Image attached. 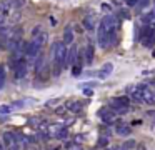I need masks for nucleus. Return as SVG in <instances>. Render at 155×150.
Listing matches in <instances>:
<instances>
[{
	"label": "nucleus",
	"mask_w": 155,
	"mask_h": 150,
	"mask_svg": "<svg viewBox=\"0 0 155 150\" xmlns=\"http://www.w3.org/2000/svg\"><path fill=\"white\" fill-rule=\"evenodd\" d=\"M54 57V75H60L62 68L67 67V45L64 42H55L52 47Z\"/></svg>",
	"instance_id": "f257e3e1"
},
{
	"label": "nucleus",
	"mask_w": 155,
	"mask_h": 150,
	"mask_svg": "<svg viewBox=\"0 0 155 150\" xmlns=\"http://www.w3.org/2000/svg\"><path fill=\"white\" fill-rule=\"evenodd\" d=\"M140 42L143 43L145 47H150L155 43V25H148L143 28V32H142L140 35Z\"/></svg>",
	"instance_id": "f03ea898"
},
{
	"label": "nucleus",
	"mask_w": 155,
	"mask_h": 150,
	"mask_svg": "<svg viewBox=\"0 0 155 150\" xmlns=\"http://www.w3.org/2000/svg\"><path fill=\"white\" fill-rule=\"evenodd\" d=\"M14 75L15 78H24L27 75V58L22 57V58H17L14 63Z\"/></svg>",
	"instance_id": "7ed1b4c3"
},
{
	"label": "nucleus",
	"mask_w": 155,
	"mask_h": 150,
	"mask_svg": "<svg viewBox=\"0 0 155 150\" xmlns=\"http://www.w3.org/2000/svg\"><path fill=\"white\" fill-rule=\"evenodd\" d=\"M40 50H42V47L37 45L34 40L30 43H27V50H25V58H27V62H34L40 55Z\"/></svg>",
	"instance_id": "20e7f679"
},
{
	"label": "nucleus",
	"mask_w": 155,
	"mask_h": 150,
	"mask_svg": "<svg viewBox=\"0 0 155 150\" xmlns=\"http://www.w3.org/2000/svg\"><path fill=\"white\" fill-rule=\"evenodd\" d=\"M100 27H104L108 33H112V32H115V28L118 27V20L115 18L114 15H105L100 22Z\"/></svg>",
	"instance_id": "39448f33"
},
{
	"label": "nucleus",
	"mask_w": 155,
	"mask_h": 150,
	"mask_svg": "<svg viewBox=\"0 0 155 150\" xmlns=\"http://www.w3.org/2000/svg\"><path fill=\"white\" fill-rule=\"evenodd\" d=\"M97 38H98V45L102 48H107V47L112 45V38H110V33L104 28V27H98V33H97Z\"/></svg>",
	"instance_id": "423d86ee"
},
{
	"label": "nucleus",
	"mask_w": 155,
	"mask_h": 150,
	"mask_svg": "<svg viewBox=\"0 0 155 150\" xmlns=\"http://www.w3.org/2000/svg\"><path fill=\"white\" fill-rule=\"evenodd\" d=\"M2 142H4V145H7V147L18 145V143H17V135L12 133V132H5L4 135H2Z\"/></svg>",
	"instance_id": "0eeeda50"
},
{
	"label": "nucleus",
	"mask_w": 155,
	"mask_h": 150,
	"mask_svg": "<svg viewBox=\"0 0 155 150\" xmlns=\"http://www.w3.org/2000/svg\"><path fill=\"white\" fill-rule=\"evenodd\" d=\"M98 115H100V118L104 120L105 123H110L112 120L115 118V113H114V112H110L108 108H102L100 112H98Z\"/></svg>",
	"instance_id": "6e6552de"
},
{
	"label": "nucleus",
	"mask_w": 155,
	"mask_h": 150,
	"mask_svg": "<svg viewBox=\"0 0 155 150\" xmlns=\"http://www.w3.org/2000/svg\"><path fill=\"white\" fill-rule=\"evenodd\" d=\"M77 55H78L77 47L72 45V48H70V50H67V65H74L75 60H77Z\"/></svg>",
	"instance_id": "1a4fd4ad"
},
{
	"label": "nucleus",
	"mask_w": 155,
	"mask_h": 150,
	"mask_svg": "<svg viewBox=\"0 0 155 150\" xmlns=\"http://www.w3.org/2000/svg\"><path fill=\"white\" fill-rule=\"evenodd\" d=\"M142 93H143V102H147V103H155V92H153V90L143 87Z\"/></svg>",
	"instance_id": "9d476101"
},
{
	"label": "nucleus",
	"mask_w": 155,
	"mask_h": 150,
	"mask_svg": "<svg viewBox=\"0 0 155 150\" xmlns=\"http://www.w3.org/2000/svg\"><path fill=\"white\" fill-rule=\"evenodd\" d=\"M62 42L65 43V45H68V43H74V30H72V27H65L64 30V40Z\"/></svg>",
	"instance_id": "9b49d317"
},
{
	"label": "nucleus",
	"mask_w": 155,
	"mask_h": 150,
	"mask_svg": "<svg viewBox=\"0 0 155 150\" xmlns=\"http://www.w3.org/2000/svg\"><path fill=\"white\" fill-rule=\"evenodd\" d=\"M12 10H14V7H12L10 2H2L0 3V15L2 17H8L12 13Z\"/></svg>",
	"instance_id": "f8f14e48"
},
{
	"label": "nucleus",
	"mask_w": 155,
	"mask_h": 150,
	"mask_svg": "<svg viewBox=\"0 0 155 150\" xmlns=\"http://www.w3.org/2000/svg\"><path fill=\"white\" fill-rule=\"evenodd\" d=\"M85 62H87L88 65L94 62V45H92V43H88V45L85 47Z\"/></svg>",
	"instance_id": "ddd939ff"
},
{
	"label": "nucleus",
	"mask_w": 155,
	"mask_h": 150,
	"mask_svg": "<svg viewBox=\"0 0 155 150\" xmlns=\"http://www.w3.org/2000/svg\"><path fill=\"white\" fill-rule=\"evenodd\" d=\"M112 70H114V65H112L110 62L105 63V65L102 67V70H100V73H98V77H100V78H105V77H108V75L112 73Z\"/></svg>",
	"instance_id": "4468645a"
},
{
	"label": "nucleus",
	"mask_w": 155,
	"mask_h": 150,
	"mask_svg": "<svg viewBox=\"0 0 155 150\" xmlns=\"http://www.w3.org/2000/svg\"><path fill=\"white\" fill-rule=\"evenodd\" d=\"M84 27H85V30H88V32H92V30L95 28V22H94V17H85L84 18Z\"/></svg>",
	"instance_id": "2eb2a0df"
},
{
	"label": "nucleus",
	"mask_w": 155,
	"mask_h": 150,
	"mask_svg": "<svg viewBox=\"0 0 155 150\" xmlns=\"http://www.w3.org/2000/svg\"><path fill=\"white\" fill-rule=\"evenodd\" d=\"M67 108L74 113H78L82 110V102H68L67 103Z\"/></svg>",
	"instance_id": "dca6fc26"
},
{
	"label": "nucleus",
	"mask_w": 155,
	"mask_h": 150,
	"mask_svg": "<svg viewBox=\"0 0 155 150\" xmlns=\"http://www.w3.org/2000/svg\"><path fill=\"white\" fill-rule=\"evenodd\" d=\"M67 137H68V130L65 127H60L57 130V133H55V138H58V140H65Z\"/></svg>",
	"instance_id": "f3484780"
},
{
	"label": "nucleus",
	"mask_w": 155,
	"mask_h": 150,
	"mask_svg": "<svg viewBox=\"0 0 155 150\" xmlns=\"http://www.w3.org/2000/svg\"><path fill=\"white\" fill-rule=\"evenodd\" d=\"M115 132H117L118 135H128V133H130V127L128 125H118L117 128H115Z\"/></svg>",
	"instance_id": "a211bd4d"
},
{
	"label": "nucleus",
	"mask_w": 155,
	"mask_h": 150,
	"mask_svg": "<svg viewBox=\"0 0 155 150\" xmlns=\"http://www.w3.org/2000/svg\"><path fill=\"white\" fill-rule=\"evenodd\" d=\"M5 78H7V75H5V68L0 65V90L5 87Z\"/></svg>",
	"instance_id": "6ab92c4d"
},
{
	"label": "nucleus",
	"mask_w": 155,
	"mask_h": 150,
	"mask_svg": "<svg viewBox=\"0 0 155 150\" xmlns=\"http://www.w3.org/2000/svg\"><path fill=\"white\" fill-rule=\"evenodd\" d=\"M42 32H44V28H42L40 25H37V27H35L34 30H32V38H35V37H37V35H40Z\"/></svg>",
	"instance_id": "aec40b11"
},
{
	"label": "nucleus",
	"mask_w": 155,
	"mask_h": 150,
	"mask_svg": "<svg viewBox=\"0 0 155 150\" xmlns=\"http://www.w3.org/2000/svg\"><path fill=\"white\" fill-rule=\"evenodd\" d=\"M10 3H12L14 8H20V7L24 5V0H10Z\"/></svg>",
	"instance_id": "412c9836"
},
{
	"label": "nucleus",
	"mask_w": 155,
	"mask_h": 150,
	"mask_svg": "<svg viewBox=\"0 0 155 150\" xmlns=\"http://www.w3.org/2000/svg\"><path fill=\"white\" fill-rule=\"evenodd\" d=\"M152 15H153V13H145V15L142 17V23H148L152 20Z\"/></svg>",
	"instance_id": "4be33fe9"
},
{
	"label": "nucleus",
	"mask_w": 155,
	"mask_h": 150,
	"mask_svg": "<svg viewBox=\"0 0 155 150\" xmlns=\"http://www.w3.org/2000/svg\"><path fill=\"white\" fill-rule=\"evenodd\" d=\"M8 112H10V107H8V105L0 107V113H8Z\"/></svg>",
	"instance_id": "5701e85b"
},
{
	"label": "nucleus",
	"mask_w": 155,
	"mask_h": 150,
	"mask_svg": "<svg viewBox=\"0 0 155 150\" xmlns=\"http://www.w3.org/2000/svg\"><path fill=\"white\" fill-rule=\"evenodd\" d=\"M147 5H148V0H138V7L140 8H145Z\"/></svg>",
	"instance_id": "b1692460"
},
{
	"label": "nucleus",
	"mask_w": 155,
	"mask_h": 150,
	"mask_svg": "<svg viewBox=\"0 0 155 150\" xmlns=\"http://www.w3.org/2000/svg\"><path fill=\"white\" fill-rule=\"evenodd\" d=\"M127 3H128V5H135V3H138V0H127Z\"/></svg>",
	"instance_id": "393cba45"
},
{
	"label": "nucleus",
	"mask_w": 155,
	"mask_h": 150,
	"mask_svg": "<svg viewBox=\"0 0 155 150\" xmlns=\"http://www.w3.org/2000/svg\"><path fill=\"white\" fill-rule=\"evenodd\" d=\"M98 143H100V145H105V143H107V138H100V140H98Z\"/></svg>",
	"instance_id": "a878e982"
},
{
	"label": "nucleus",
	"mask_w": 155,
	"mask_h": 150,
	"mask_svg": "<svg viewBox=\"0 0 155 150\" xmlns=\"http://www.w3.org/2000/svg\"><path fill=\"white\" fill-rule=\"evenodd\" d=\"M70 150H82V147H78V145H74Z\"/></svg>",
	"instance_id": "bb28decb"
},
{
	"label": "nucleus",
	"mask_w": 155,
	"mask_h": 150,
	"mask_svg": "<svg viewBox=\"0 0 155 150\" xmlns=\"http://www.w3.org/2000/svg\"><path fill=\"white\" fill-rule=\"evenodd\" d=\"M0 150H5V145H4V142L0 140Z\"/></svg>",
	"instance_id": "cd10ccee"
},
{
	"label": "nucleus",
	"mask_w": 155,
	"mask_h": 150,
	"mask_svg": "<svg viewBox=\"0 0 155 150\" xmlns=\"http://www.w3.org/2000/svg\"><path fill=\"white\" fill-rule=\"evenodd\" d=\"M52 150H58V148H52Z\"/></svg>",
	"instance_id": "c85d7f7f"
},
{
	"label": "nucleus",
	"mask_w": 155,
	"mask_h": 150,
	"mask_svg": "<svg viewBox=\"0 0 155 150\" xmlns=\"http://www.w3.org/2000/svg\"><path fill=\"white\" fill-rule=\"evenodd\" d=\"M153 15H155V10H153Z\"/></svg>",
	"instance_id": "c756f323"
}]
</instances>
